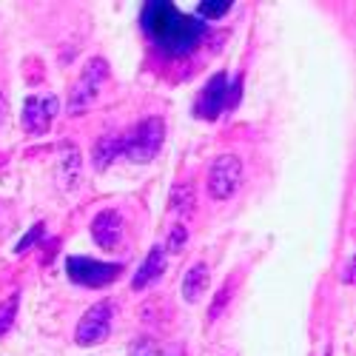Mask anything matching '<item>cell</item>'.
I'll list each match as a JSON object with an SVG mask.
<instances>
[{
    "instance_id": "16",
    "label": "cell",
    "mask_w": 356,
    "mask_h": 356,
    "mask_svg": "<svg viewBox=\"0 0 356 356\" xmlns=\"http://www.w3.org/2000/svg\"><path fill=\"white\" fill-rule=\"evenodd\" d=\"M17 302H20V293H12L9 300L0 305V337H3L12 325H15V316H17Z\"/></svg>"
},
{
    "instance_id": "14",
    "label": "cell",
    "mask_w": 356,
    "mask_h": 356,
    "mask_svg": "<svg viewBox=\"0 0 356 356\" xmlns=\"http://www.w3.org/2000/svg\"><path fill=\"white\" fill-rule=\"evenodd\" d=\"M129 356H183V348H163L152 337H143L129 348Z\"/></svg>"
},
{
    "instance_id": "20",
    "label": "cell",
    "mask_w": 356,
    "mask_h": 356,
    "mask_svg": "<svg viewBox=\"0 0 356 356\" xmlns=\"http://www.w3.org/2000/svg\"><path fill=\"white\" fill-rule=\"evenodd\" d=\"M345 282H353V259L348 262V268H345Z\"/></svg>"
},
{
    "instance_id": "18",
    "label": "cell",
    "mask_w": 356,
    "mask_h": 356,
    "mask_svg": "<svg viewBox=\"0 0 356 356\" xmlns=\"http://www.w3.org/2000/svg\"><path fill=\"white\" fill-rule=\"evenodd\" d=\"M228 300H231V285H225V288H222V291L214 296V305H211V311H209V319H211V322H214V319H217V316L225 311Z\"/></svg>"
},
{
    "instance_id": "21",
    "label": "cell",
    "mask_w": 356,
    "mask_h": 356,
    "mask_svg": "<svg viewBox=\"0 0 356 356\" xmlns=\"http://www.w3.org/2000/svg\"><path fill=\"white\" fill-rule=\"evenodd\" d=\"M0 114H3V97H0Z\"/></svg>"
},
{
    "instance_id": "13",
    "label": "cell",
    "mask_w": 356,
    "mask_h": 356,
    "mask_svg": "<svg viewBox=\"0 0 356 356\" xmlns=\"http://www.w3.org/2000/svg\"><path fill=\"white\" fill-rule=\"evenodd\" d=\"M117 154H123V137L120 134H106L95 143V152H92V160H95V168L103 171L114 163Z\"/></svg>"
},
{
    "instance_id": "10",
    "label": "cell",
    "mask_w": 356,
    "mask_h": 356,
    "mask_svg": "<svg viewBox=\"0 0 356 356\" xmlns=\"http://www.w3.org/2000/svg\"><path fill=\"white\" fill-rule=\"evenodd\" d=\"M165 265H168L165 248H163V245H154L152 251L145 254L143 265L137 268V274H134V282H131V288H134V291H145L148 285H154V282H157V280L163 277Z\"/></svg>"
},
{
    "instance_id": "6",
    "label": "cell",
    "mask_w": 356,
    "mask_h": 356,
    "mask_svg": "<svg viewBox=\"0 0 356 356\" xmlns=\"http://www.w3.org/2000/svg\"><path fill=\"white\" fill-rule=\"evenodd\" d=\"M111 319H114V305L106 300V302H97L92 305L77 322V331H74V342L80 348H88V345H97V342H106L108 334H111Z\"/></svg>"
},
{
    "instance_id": "15",
    "label": "cell",
    "mask_w": 356,
    "mask_h": 356,
    "mask_svg": "<svg viewBox=\"0 0 356 356\" xmlns=\"http://www.w3.org/2000/svg\"><path fill=\"white\" fill-rule=\"evenodd\" d=\"M231 0H202V3L197 6V15H200V20L205 23V20H217V17H225L228 12H231ZM194 15V17H197Z\"/></svg>"
},
{
    "instance_id": "1",
    "label": "cell",
    "mask_w": 356,
    "mask_h": 356,
    "mask_svg": "<svg viewBox=\"0 0 356 356\" xmlns=\"http://www.w3.org/2000/svg\"><path fill=\"white\" fill-rule=\"evenodd\" d=\"M140 23H143V32L148 35V40L174 57L194 51L200 46V40L205 38V32H209V26L200 17L180 12L174 3H168V0H152V3H145Z\"/></svg>"
},
{
    "instance_id": "7",
    "label": "cell",
    "mask_w": 356,
    "mask_h": 356,
    "mask_svg": "<svg viewBox=\"0 0 356 356\" xmlns=\"http://www.w3.org/2000/svg\"><path fill=\"white\" fill-rule=\"evenodd\" d=\"M240 183H243V163H240V157H234V154L217 157L211 171H209V197L225 202V200H231L236 194Z\"/></svg>"
},
{
    "instance_id": "5",
    "label": "cell",
    "mask_w": 356,
    "mask_h": 356,
    "mask_svg": "<svg viewBox=\"0 0 356 356\" xmlns=\"http://www.w3.org/2000/svg\"><path fill=\"white\" fill-rule=\"evenodd\" d=\"M66 274L72 282H77L83 288H103V285H111L123 274V265L120 262H97L92 257L74 254L66 259Z\"/></svg>"
},
{
    "instance_id": "3",
    "label": "cell",
    "mask_w": 356,
    "mask_h": 356,
    "mask_svg": "<svg viewBox=\"0 0 356 356\" xmlns=\"http://www.w3.org/2000/svg\"><path fill=\"white\" fill-rule=\"evenodd\" d=\"M108 77V63L103 57H92V60H86L80 77L74 80L72 92H69V114H80V111H88L97 97H100V88Z\"/></svg>"
},
{
    "instance_id": "4",
    "label": "cell",
    "mask_w": 356,
    "mask_h": 356,
    "mask_svg": "<svg viewBox=\"0 0 356 356\" xmlns=\"http://www.w3.org/2000/svg\"><path fill=\"white\" fill-rule=\"evenodd\" d=\"M243 88V80H236L234 86H228V77L220 72L214 74L209 83L202 86V92L194 103V114L202 117V120H214V117H220L225 108L236 106V95H240Z\"/></svg>"
},
{
    "instance_id": "12",
    "label": "cell",
    "mask_w": 356,
    "mask_h": 356,
    "mask_svg": "<svg viewBox=\"0 0 356 356\" xmlns=\"http://www.w3.org/2000/svg\"><path fill=\"white\" fill-rule=\"evenodd\" d=\"M209 280H211L209 265L205 262L191 265V268L186 271V280H183V300L186 302H197L200 296L205 293V288H209Z\"/></svg>"
},
{
    "instance_id": "9",
    "label": "cell",
    "mask_w": 356,
    "mask_h": 356,
    "mask_svg": "<svg viewBox=\"0 0 356 356\" xmlns=\"http://www.w3.org/2000/svg\"><path fill=\"white\" fill-rule=\"evenodd\" d=\"M92 236L103 251H114L123 243V217H120V211H114V209L100 211L92 220Z\"/></svg>"
},
{
    "instance_id": "2",
    "label": "cell",
    "mask_w": 356,
    "mask_h": 356,
    "mask_svg": "<svg viewBox=\"0 0 356 356\" xmlns=\"http://www.w3.org/2000/svg\"><path fill=\"white\" fill-rule=\"evenodd\" d=\"M165 143V123L163 117H145L134 126L131 134L123 137V154L134 163H148L160 154Z\"/></svg>"
},
{
    "instance_id": "11",
    "label": "cell",
    "mask_w": 356,
    "mask_h": 356,
    "mask_svg": "<svg viewBox=\"0 0 356 356\" xmlns=\"http://www.w3.org/2000/svg\"><path fill=\"white\" fill-rule=\"evenodd\" d=\"M80 177H83V157L72 140H63L60 143V183L66 186V191H74L80 186Z\"/></svg>"
},
{
    "instance_id": "17",
    "label": "cell",
    "mask_w": 356,
    "mask_h": 356,
    "mask_svg": "<svg viewBox=\"0 0 356 356\" xmlns=\"http://www.w3.org/2000/svg\"><path fill=\"white\" fill-rule=\"evenodd\" d=\"M43 228H46L43 222H35L32 228H29V231H26V236H23V240H20L17 245H15V254H23V251H29V248H32L35 243H40V236H43Z\"/></svg>"
},
{
    "instance_id": "8",
    "label": "cell",
    "mask_w": 356,
    "mask_h": 356,
    "mask_svg": "<svg viewBox=\"0 0 356 356\" xmlns=\"http://www.w3.org/2000/svg\"><path fill=\"white\" fill-rule=\"evenodd\" d=\"M57 108H60V100H57L54 95L26 97L23 114H20L26 134H46L49 126H51V120H54V114H57Z\"/></svg>"
},
{
    "instance_id": "19",
    "label": "cell",
    "mask_w": 356,
    "mask_h": 356,
    "mask_svg": "<svg viewBox=\"0 0 356 356\" xmlns=\"http://www.w3.org/2000/svg\"><path fill=\"white\" fill-rule=\"evenodd\" d=\"M186 240H188V234H186V228H183V225H174V228H171V234H168V248H174V251H180V248L186 245Z\"/></svg>"
}]
</instances>
